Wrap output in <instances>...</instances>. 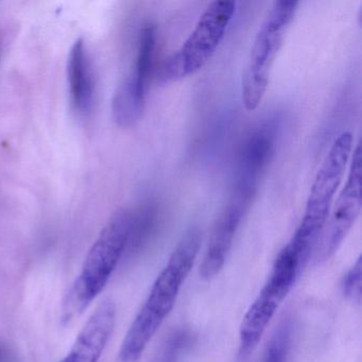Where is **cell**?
Returning <instances> with one entry per match:
<instances>
[{
    "instance_id": "obj_1",
    "label": "cell",
    "mask_w": 362,
    "mask_h": 362,
    "mask_svg": "<svg viewBox=\"0 0 362 362\" xmlns=\"http://www.w3.org/2000/svg\"><path fill=\"white\" fill-rule=\"evenodd\" d=\"M201 239V230L192 226L177 243L122 341L120 362L137 361L173 310L180 290L196 262Z\"/></svg>"
},
{
    "instance_id": "obj_2",
    "label": "cell",
    "mask_w": 362,
    "mask_h": 362,
    "mask_svg": "<svg viewBox=\"0 0 362 362\" xmlns=\"http://www.w3.org/2000/svg\"><path fill=\"white\" fill-rule=\"evenodd\" d=\"M132 209L116 211L105 224L90 247L81 272L65 296L62 305L63 323L79 317L101 293L126 253Z\"/></svg>"
},
{
    "instance_id": "obj_3",
    "label": "cell",
    "mask_w": 362,
    "mask_h": 362,
    "mask_svg": "<svg viewBox=\"0 0 362 362\" xmlns=\"http://www.w3.org/2000/svg\"><path fill=\"white\" fill-rule=\"evenodd\" d=\"M298 5L300 3L294 0L275 1L256 33L241 88L243 103L247 111H255L264 99L271 71Z\"/></svg>"
},
{
    "instance_id": "obj_4",
    "label": "cell",
    "mask_w": 362,
    "mask_h": 362,
    "mask_svg": "<svg viewBox=\"0 0 362 362\" xmlns=\"http://www.w3.org/2000/svg\"><path fill=\"white\" fill-rule=\"evenodd\" d=\"M235 11L236 3L232 0L209 4L181 48L156 71L158 81L163 84L180 81L201 71L221 44Z\"/></svg>"
},
{
    "instance_id": "obj_5",
    "label": "cell",
    "mask_w": 362,
    "mask_h": 362,
    "mask_svg": "<svg viewBox=\"0 0 362 362\" xmlns=\"http://www.w3.org/2000/svg\"><path fill=\"white\" fill-rule=\"evenodd\" d=\"M303 269L289 250L284 247L275 259L268 281L241 322L239 330V356L241 358H247L256 349Z\"/></svg>"
},
{
    "instance_id": "obj_6",
    "label": "cell",
    "mask_w": 362,
    "mask_h": 362,
    "mask_svg": "<svg viewBox=\"0 0 362 362\" xmlns=\"http://www.w3.org/2000/svg\"><path fill=\"white\" fill-rule=\"evenodd\" d=\"M353 148V135L347 131L341 133L332 144L311 186L305 214L298 226L303 232L321 237Z\"/></svg>"
},
{
    "instance_id": "obj_7",
    "label": "cell",
    "mask_w": 362,
    "mask_h": 362,
    "mask_svg": "<svg viewBox=\"0 0 362 362\" xmlns=\"http://www.w3.org/2000/svg\"><path fill=\"white\" fill-rule=\"evenodd\" d=\"M351 167L346 184L337 199L332 214L328 216L323 232L315 250L317 264L326 262L338 251L345 237L360 216L361 196V148L360 144L351 152Z\"/></svg>"
},
{
    "instance_id": "obj_8",
    "label": "cell",
    "mask_w": 362,
    "mask_h": 362,
    "mask_svg": "<svg viewBox=\"0 0 362 362\" xmlns=\"http://www.w3.org/2000/svg\"><path fill=\"white\" fill-rule=\"evenodd\" d=\"M277 133L275 118L264 120L251 131L239 154L233 196L253 202L260 179L274 154Z\"/></svg>"
},
{
    "instance_id": "obj_9",
    "label": "cell",
    "mask_w": 362,
    "mask_h": 362,
    "mask_svg": "<svg viewBox=\"0 0 362 362\" xmlns=\"http://www.w3.org/2000/svg\"><path fill=\"white\" fill-rule=\"evenodd\" d=\"M251 204L230 197L226 206L220 214L211 232V239L201 264L200 275L203 279H211L219 274L232 249L237 230L247 215Z\"/></svg>"
},
{
    "instance_id": "obj_10",
    "label": "cell",
    "mask_w": 362,
    "mask_h": 362,
    "mask_svg": "<svg viewBox=\"0 0 362 362\" xmlns=\"http://www.w3.org/2000/svg\"><path fill=\"white\" fill-rule=\"evenodd\" d=\"M116 307L105 300L78 334L71 351L60 362H98L115 325Z\"/></svg>"
},
{
    "instance_id": "obj_11",
    "label": "cell",
    "mask_w": 362,
    "mask_h": 362,
    "mask_svg": "<svg viewBox=\"0 0 362 362\" xmlns=\"http://www.w3.org/2000/svg\"><path fill=\"white\" fill-rule=\"evenodd\" d=\"M69 96L76 111H90L95 99V81L92 63L86 44L77 40L69 52L67 61Z\"/></svg>"
},
{
    "instance_id": "obj_12",
    "label": "cell",
    "mask_w": 362,
    "mask_h": 362,
    "mask_svg": "<svg viewBox=\"0 0 362 362\" xmlns=\"http://www.w3.org/2000/svg\"><path fill=\"white\" fill-rule=\"evenodd\" d=\"M149 86L129 74L116 90L112 100V114L116 124L122 128L134 127L143 117Z\"/></svg>"
},
{
    "instance_id": "obj_13",
    "label": "cell",
    "mask_w": 362,
    "mask_h": 362,
    "mask_svg": "<svg viewBox=\"0 0 362 362\" xmlns=\"http://www.w3.org/2000/svg\"><path fill=\"white\" fill-rule=\"evenodd\" d=\"M158 222L160 211L158 204L153 201L143 203L139 209L132 211L124 257L136 255L149 243L158 230Z\"/></svg>"
},
{
    "instance_id": "obj_14",
    "label": "cell",
    "mask_w": 362,
    "mask_h": 362,
    "mask_svg": "<svg viewBox=\"0 0 362 362\" xmlns=\"http://www.w3.org/2000/svg\"><path fill=\"white\" fill-rule=\"evenodd\" d=\"M291 321L284 320L273 334L262 362H287L291 343Z\"/></svg>"
},
{
    "instance_id": "obj_15",
    "label": "cell",
    "mask_w": 362,
    "mask_h": 362,
    "mask_svg": "<svg viewBox=\"0 0 362 362\" xmlns=\"http://www.w3.org/2000/svg\"><path fill=\"white\" fill-rule=\"evenodd\" d=\"M361 258L347 271L341 281L342 293L351 302L361 303Z\"/></svg>"
},
{
    "instance_id": "obj_16",
    "label": "cell",
    "mask_w": 362,
    "mask_h": 362,
    "mask_svg": "<svg viewBox=\"0 0 362 362\" xmlns=\"http://www.w3.org/2000/svg\"><path fill=\"white\" fill-rule=\"evenodd\" d=\"M0 359H1V351H0Z\"/></svg>"
}]
</instances>
